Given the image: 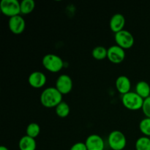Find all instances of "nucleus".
Returning <instances> with one entry per match:
<instances>
[{
  "label": "nucleus",
  "instance_id": "obj_4",
  "mask_svg": "<svg viewBox=\"0 0 150 150\" xmlns=\"http://www.w3.org/2000/svg\"><path fill=\"white\" fill-rule=\"evenodd\" d=\"M108 144L112 150H123L127 145V139L122 132L114 130L108 135Z\"/></svg>",
  "mask_w": 150,
  "mask_h": 150
},
{
  "label": "nucleus",
  "instance_id": "obj_14",
  "mask_svg": "<svg viewBox=\"0 0 150 150\" xmlns=\"http://www.w3.org/2000/svg\"><path fill=\"white\" fill-rule=\"evenodd\" d=\"M18 147L20 150H36V141L33 138H31L26 135L19 141Z\"/></svg>",
  "mask_w": 150,
  "mask_h": 150
},
{
  "label": "nucleus",
  "instance_id": "obj_6",
  "mask_svg": "<svg viewBox=\"0 0 150 150\" xmlns=\"http://www.w3.org/2000/svg\"><path fill=\"white\" fill-rule=\"evenodd\" d=\"M114 40L118 46L121 47L124 50L132 48L135 42L133 35L125 29L116 33L114 35Z\"/></svg>",
  "mask_w": 150,
  "mask_h": 150
},
{
  "label": "nucleus",
  "instance_id": "obj_13",
  "mask_svg": "<svg viewBox=\"0 0 150 150\" xmlns=\"http://www.w3.org/2000/svg\"><path fill=\"white\" fill-rule=\"evenodd\" d=\"M117 90L122 95H125L130 92L131 82L128 77L125 76H120L117 79L115 82Z\"/></svg>",
  "mask_w": 150,
  "mask_h": 150
},
{
  "label": "nucleus",
  "instance_id": "obj_8",
  "mask_svg": "<svg viewBox=\"0 0 150 150\" xmlns=\"http://www.w3.org/2000/svg\"><path fill=\"white\" fill-rule=\"evenodd\" d=\"M125 58V51L117 45L110 46L108 48L107 59L114 64H120L122 62Z\"/></svg>",
  "mask_w": 150,
  "mask_h": 150
},
{
  "label": "nucleus",
  "instance_id": "obj_19",
  "mask_svg": "<svg viewBox=\"0 0 150 150\" xmlns=\"http://www.w3.org/2000/svg\"><path fill=\"white\" fill-rule=\"evenodd\" d=\"M136 150H150V138L142 136L136 140L135 144Z\"/></svg>",
  "mask_w": 150,
  "mask_h": 150
},
{
  "label": "nucleus",
  "instance_id": "obj_16",
  "mask_svg": "<svg viewBox=\"0 0 150 150\" xmlns=\"http://www.w3.org/2000/svg\"><path fill=\"white\" fill-rule=\"evenodd\" d=\"M92 55L94 59L96 60H103L105 58H107L108 56V49L105 48L104 46L102 45H99V46H96L95 48H93L92 51Z\"/></svg>",
  "mask_w": 150,
  "mask_h": 150
},
{
  "label": "nucleus",
  "instance_id": "obj_2",
  "mask_svg": "<svg viewBox=\"0 0 150 150\" xmlns=\"http://www.w3.org/2000/svg\"><path fill=\"white\" fill-rule=\"evenodd\" d=\"M42 64L45 70L53 73H58L64 67V62L61 57L53 54L44 56L42 59Z\"/></svg>",
  "mask_w": 150,
  "mask_h": 150
},
{
  "label": "nucleus",
  "instance_id": "obj_24",
  "mask_svg": "<svg viewBox=\"0 0 150 150\" xmlns=\"http://www.w3.org/2000/svg\"><path fill=\"white\" fill-rule=\"evenodd\" d=\"M0 150H9L6 146H0Z\"/></svg>",
  "mask_w": 150,
  "mask_h": 150
},
{
  "label": "nucleus",
  "instance_id": "obj_15",
  "mask_svg": "<svg viewBox=\"0 0 150 150\" xmlns=\"http://www.w3.org/2000/svg\"><path fill=\"white\" fill-rule=\"evenodd\" d=\"M136 93L144 100L150 97V86L144 81H139L136 85Z\"/></svg>",
  "mask_w": 150,
  "mask_h": 150
},
{
  "label": "nucleus",
  "instance_id": "obj_17",
  "mask_svg": "<svg viewBox=\"0 0 150 150\" xmlns=\"http://www.w3.org/2000/svg\"><path fill=\"white\" fill-rule=\"evenodd\" d=\"M56 114L60 118H65L70 112V108L66 102H62L55 108Z\"/></svg>",
  "mask_w": 150,
  "mask_h": 150
},
{
  "label": "nucleus",
  "instance_id": "obj_1",
  "mask_svg": "<svg viewBox=\"0 0 150 150\" xmlns=\"http://www.w3.org/2000/svg\"><path fill=\"white\" fill-rule=\"evenodd\" d=\"M40 100L41 104L45 108H56L60 103L62 102V95L56 87L50 86L42 91Z\"/></svg>",
  "mask_w": 150,
  "mask_h": 150
},
{
  "label": "nucleus",
  "instance_id": "obj_23",
  "mask_svg": "<svg viewBox=\"0 0 150 150\" xmlns=\"http://www.w3.org/2000/svg\"><path fill=\"white\" fill-rule=\"evenodd\" d=\"M70 150H87L86 144L83 142H77L70 147Z\"/></svg>",
  "mask_w": 150,
  "mask_h": 150
},
{
  "label": "nucleus",
  "instance_id": "obj_9",
  "mask_svg": "<svg viewBox=\"0 0 150 150\" xmlns=\"http://www.w3.org/2000/svg\"><path fill=\"white\" fill-rule=\"evenodd\" d=\"M9 29L15 35H20L24 31L26 27V22L21 16H13L10 18L8 21Z\"/></svg>",
  "mask_w": 150,
  "mask_h": 150
},
{
  "label": "nucleus",
  "instance_id": "obj_3",
  "mask_svg": "<svg viewBox=\"0 0 150 150\" xmlns=\"http://www.w3.org/2000/svg\"><path fill=\"white\" fill-rule=\"evenodd\" d=\"M144 100L141 98L136 92H130L123 95L122 97V103L127 109L130 111H137L142 109Z\"/></svg>",
  "mask_w": 150,
  "mask_h": 150
},
{
  "label": "nucleus",
  "instance_id": "obj_12",
  "mask_svg": "<svg viewBox=\"0 0 150 150\" xmlns=\"http://www.w3.org/2000/svg\"><path fill=\"white\" fill-rule=\"evenodd\" d=\"M109 26L111 30L115 34L121 32L125 26V18L120 13L114 14L110 20Z\"/></svg>",
  "mask_w": 150,
  "mask_h": 150
},
{
  "label": "nucleus",
  "instance_id": "obj_5",
  "mask_svg": "<svg viewBox=\"0 0 150 150\" xmlns=\"http://www.w3.org/2000/svg\"><path fill=\"white\" fill-rule=\"evenodd\" d=\"M0 10L9 18L18 16L21 14V4L18 0H2L0 2Z\"/></svg>",
  "mask_w": 150,
  "mask_h": 150
},
{
  "label": "nucleus",
  "instance_id": "obj_22",
  "mask_svg": "<svg viewBox=\"0 0 150 150\" xmlns=\"http://www.w3.org/2000/svg\"><path fill=\"white\" fill-rule=\"evenodd\" d=\"M142 110L146 117L150 118V97L144 99Z\"/></svg>",
  "mask_w": 150,
  "mask_h": 150
},
{
  "label": "nucleus",
  "instance_id": "obj_10",
  "mask_svg": "<svg viewBox=\"0 0 150 150\" xmlns=\"http://www.w3.org/2000/svg\"><path fill=\"white\" fill-rule=\"evenodd\" d=\"M87 150H104L105 142L101 136L98 134L89 135L85 141Z\"/></svg>",
  "mask_w": 150,
  "mask_h": 150
},
{
  "label": "nucleus",
  "instance_id": "obj_11",
  "mask_svg": "<svg viewBox=\"0 0 150 150\" xmlns=\"http://www.w3.org/2000/svg\"><path fill=\"white\" fill-rule=\"evenodd\" d=\"M47 81V78L42 72L34 71L28 78L29 84L35 89H40L45 86Z\"/></svg>",
  "mask_w": 150,
  "mask_h": 150
},
{
  "label": "nucleus",
  "instance_id": "obj_25",
  "mask_svg": "<svg viewBox=\"0 0 150 150\" xmlns=\"http://www.w3.org/2000/svg\"><path fill=\"white\" fill-rule=\"evenodd\" d=\"M149 138H150V137H149Z\"/></svg>",
  "mask_w": 150,
  "mask_h": 150
},
{
  "label": "nucleus",
  "instance_id": "obj_21",
  "mask_svg": "<svg viewBox=\"0 0 150 150\" xmlns=\"http://www.w3.org/2000/svg\"><path fill=\"white\" fill-rule=\"evenodd\" d=\"M139 130L144 136L150 137V118L143 119L139 123Z\"/></svg>",
  "mask_w": 150,
  "mask_h": 150
},
{
  "label": "nucleus",
  "instance_id": "obj_18",
  "mask_svg": "<svg viewBox=\"0 0 150 150\" xmlns=\"http://www.w3.org/2000/svg\"><path fill=\"white\" fill-rule=\"evenodd\" d=\"M21 4V14L28 15L32 13L35 7V2L33 0H23Z\"/></svg>",
  "mask_w": 150,
  "mask_h": 150
},
{
  "label": "nucleus",
  "instance_id": "obj_7",
  "mask_svg": "<svg viewBox=\"0 0 150 150\" xmlns=\"http://www.w3.org/2000/svg\"><path fill=\"white\" fill-rule=\"evenodd\" d=\"M73 81L67 74L60 75L56 81L55 87L62 95H67L73 89Z\"/></svg>",
  "mask_w": 150,
  "mask_h": 150
},
{
  "label": "nucleus",
  "instance_id": "obj_20",
  "mask_svg": "<svg viewBox=\"0 0 150 150\" xmlns=\"http://www.w3.org/2000/svg\"><path fill=\"white\" fill-rule=\"evenodd\" d=\"M26 136H29L31 138H33V139H35L40 133V125L38 123H30L26 127Z\"/></svg>",
  "mask_w": 150,
  "mask_h": 150
}]
</instances>
